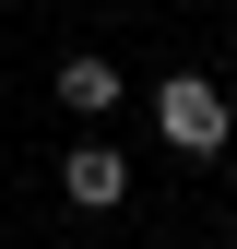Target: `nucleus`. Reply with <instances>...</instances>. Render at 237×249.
I'll return each instance as SVG.
<instances>
[{"instance_id":"nucleus-1","label":"nucleus","mask_w":237,"mask_h":249,"mask_svg":"<svg viewBox=\"0 0 237 249\" xmlns=\"http://www.w3.org/2000/svg\"><path fill=\"white\" fill-rule=\"evenodd\" d=\"M154 131H166L178 154H225L237 119H225V95H214L202 71H166V83H154Z\"/></svg>"},{"instance_id":"nucleus-2","label":"nucleus","mask_w":237,"mask_h":249,"mask_svg":"<svg viewBox=\"0 0 237 249\" xmlns=\"http://www.w3.org/2000/svg\"><path fill=\"white\" fill-rule=\"evenodd\" d=\"M59 190H71L83 213H118V202H131V154H118V142H71V166H59Z\"/></svg>"},{"instance_id":"nucleus-3","label":"nucleus","mask_w":237,"mask_h":249,"mask_svg":"<svg viewBox=\"0 0 237 249\" xmlns=\"http://www.w3.org/2000/svg\"><path fill=\"white\" fill-rule=\"evenodd\" d=\"M59 107H71V119H107V107H118V59H95V48L59 59Z\"/></svg>"},{"instance_id":"nucleus-4","label":"nucleus","mask_w":237,"mask_h":249,"mask_svg":"<svg viewBox=\"0 0 237 249\" xmlns=\"http://www.w3.org/2000/svg\"><path fill=\"white\" fill-rule=\"evenodd\" d=\"M225 237H237V213H225Z\"/></svg>"}]
</instances>
